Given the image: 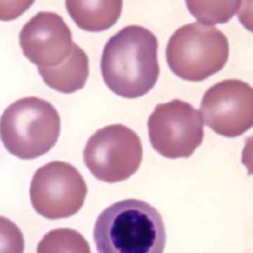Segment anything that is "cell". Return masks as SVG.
<instances>
[{"instance_id":"obj_15","label":"cell","mask_w":253,"mask_h":253,"mask_svg":"<svg viewBox=\"0 0 253 253\" xmlns=\"http://www.w3.org/2000/svg\"><path fill=\"white\" fill-rule=\"evenodd\" d=\"M35 0H0V21H12L24 14Z\"/></svg>"},{"instance_id":"obj_11","label":"cell","mask_w":253,"mask_h":253,"mask_svg":"<svg viewBox=\"0 0 253 253\" xmlns=\"http://www.w3.org/2000/svg\"><path fill=\"white\" fill-rule=\"evenodd\" d=\"M66 10L81 30L102 32L119 20L123 0H65Z\"/></svg>"},{"instance_id":"obj_16","label":"cell","mask_w":253,"mask_h":253,"mask_svg":"<svg viewBox=\"0 0 253 253\" xmlns=\"http://www.w3.org/2000/svg\"><path fill=\"white\" fill-rule=\"evenodd\" d=\"M237 17L242 26L253 33V0H240Z\"/></svg>"},{"instance_id":"obj_14","label":"cell","mask_w":253,"mask_h":253,"mask_svg":"<svg viewBox=\"0 0 253 253\" xmlns=\"http://www.w3.org/2000/svg\"><path fill=\"white\" fill-rule=\"evenodd\" d=\"M25 240L20 228L5 216H0V253H24Z\"/></svg>"},{"instance_id":"obj_3","label":"cell","mask_w":253,"mask_h":253,"mask_svg":"<svg viewBox=\"0 0 253 253\" xmlns=\"http://www.w3.org/2000/svg\"><path fill=\"white\" fill-rule=\"evenodd\" d=\"M60 133V117L46 100L24 97L5 109L0 118V138L18 158L29 160L47 153Z\"/></svg>"},{"instance_id":"obj_7","label":"cell","mask_w":253,"mask_h":253,"mask_svg":"<svg viewBox=\"0 0 253 253\" xmlns=\"http://www.w3.org/2000/svg\"><path fill=\"white\" fill-rule=\"evenodd\" d=\"M87 185L79 171L63 161L39 168L31 182L30 197L35 211L48 219L69 217L82 208Z\"/></svg>"},{"instance_id":"obj_13","label":"cell","mask_w":253,"mask_h":253,"mask_svg":"<svg viewBox=\"0 0 253 253\" xmlns=\"http://www.w3.org/2000/svg\"><path fill=\"white\" fill-rule=\"evenodd\" d=\"M189 12L202 24L228 22L240 5V0H185Z\"/></svg>"},{"instance_id":"obj_17","label":"cell","mask_w":253,"mask_h":253,"mask_svg":"<svg viewBox=\"0 0 253 253\" xmlns=\"http://www.w3.org/2000/svg\"><path fill=\"white\" fill-rule=\"evenodd\" d=\"M241 162L246 167L248 174L253 175V135L245 138V144L242 149Z\"/></svg>"},{"instance_id":"obj_6","label":"cell","mask_w":253,"mask_h":253,"mask_svg":"<svg viewBox=\"0 0 253 253\" xmlns=\"http://www.w3.org/2000/svg\"><path fill=\"white\" fill-rule=\"evenodd\" d=\"M147 126L154 150L170 159L191 156L204 138L201 112L180 99L156 105Z\"/></svg>"},{"instance_id":"obj_2","label":"cell","mask_w":253,"mask_h":253,"mask_svg":"<svg viewBox=\"0 0 253 253\" xmlns=\"http://www.w3.org/2000/svg\"><path fill=\"white\" fill-rule=\"evenodd\" d=\"M93 236L98 253H163L166 243L160 213L135 199L105 209L96 220Z\"/></svg>"},{"instance_id":"obj_4","label":"cell","mask_w":253,"mask_h":253,"mask_svg":"<svg viewBox=\"0 0 253 253\" xmlns=\"http://www.w3.org/2000/svg\"><path fill=\"white\" fill-rule=\"evenodd\" d=\"M166 60L171 71L187 81H203L225 65L229 44L217 28L189 23L177 29L166 45Z\"/></svg>"},{"instance_id":"obj_9","label":"cell","mask_w":253,"mask_h":253,"mask_svg":"<svg viewBox=\"0 0 253 253\" xmlns=\"http://www.w3.org/2000/svg\"><path fill=\"white\" fill-rule=\"evenodd\" d=\"M24 55L38 67H54L63 62L73 47L72 34L61 16L42 11L32 17L19 34Z\"/></svg>"},{"instance_id":"obj_1","label":"cell","mask_w":253,"mask_h":253,"mask_svg":"<svg viewBox=\"0 0 253 253\" xmlns=\"http://www.w3.org/2000/svg\"><path fill=\"white\" fill-rule=\"evenodd\" d=\"M157 39L148 29L129 25L106 42L100 61L105 84L116 95L138 98L148 93L159 76Z\"/></svg>"},{"instance_id":"obj_8","label":"cell","mask_w":253,"mask_h":253,"mask_svg":"<svg viewBox=\"0 0 253 253\" xmlns=\"http://www.w3.org/2000/svg\"><path fill=\"white\" fill-rule=\"evenodd\" d=\"M200 111L215 133L239 136L253 126V87L240 79L217 82L205 92Z\"/></svg>"},{"instance_id":"obj_10","label":"cell","mask_w":253,"mask_h":253,"mask_svg":"<svg viewBox=\"0 0 253 253\" xmlns=\"http://www.w3.org/2000/svg\"><path fill=\"white\" fill-rule=\"evenodd\" d=\"M43 82L51 89L70 94L82 89L89 76V59L75 42L68 57L54 67H38Z\"/></svg>"},{"instance_id":"obj_12","label":"cell","mask_w":253,"mask_h":253,"mask_svg":"<svg viewBox=\"0 0 253 253\" xmlns=\"http://www.w3.org/2000/svg\"><path fill=\"white\" fill-rule=\"evenodd\" d=\"M37 253H91L83 235L71 228H56L43 235Z\"/></svg>"},{"instance_id":"obj_5","label":"cell","mask_w":253,"mask_h":253,"mask_svg":"<svg viewBox=\"0 0 253 253\" xmlns=\"http://www.w3.org/2000/svg\"><path fill=\"white\" fill-rule=\"evenodd\" d=\"M83 160L96 179L107 183L125 181L139 168L141 140L124 125L104 126L89 137L83 150Z\"/></svg>"}]
</instances>
